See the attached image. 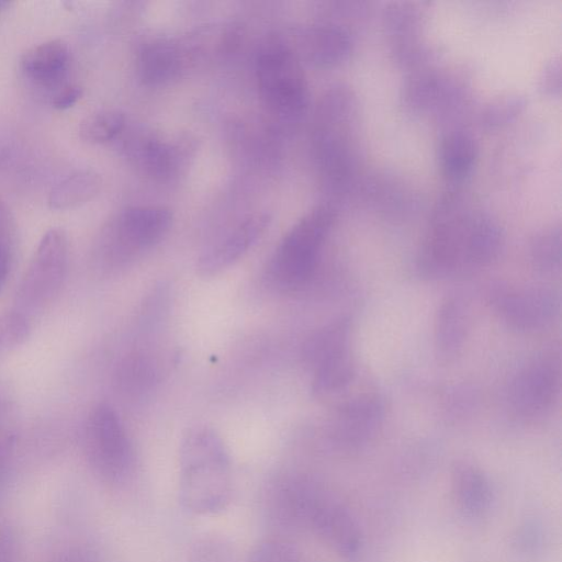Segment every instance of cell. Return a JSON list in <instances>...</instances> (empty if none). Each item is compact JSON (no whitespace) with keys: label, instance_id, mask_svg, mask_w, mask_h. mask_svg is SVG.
Here are the masks:
<instances>
[{"label":"cell","instance_id":"cell-1","mask_svg":"<svg viewBox=\"0 0 562 562\" xmlns=\"http://www.w3.org/2000/svg\"><path fill=\"white\" fill-rule=\"evenodd\" d=\"M504 246L499 224L461 192L436 203L417 258L422 276L443 279L472 273L497 260Z\"/></svg>","mask_w":562,"mask_h":562},{"label":"cell","instance_id":"cell-2","mask_svg":"<svg viewBox=\"0 0 562 562\" xmlns=\"http://www.w3.org/2000/svg\"><path fill=\"white\" fill-rule=\"evenodd\" d=\"M269 518L284 530H308L338 553L352 558L359 549L358 529L349 513L324 487L299 474L272 480L266 492Z\"/></svg>","mask_w":562,"mask_h":562},{"label":"cell","instance_id":"cell-3","mask_svg":"<svg viewBox=\"0 0 562 562\" xmlns=\"http://www.w3.org/2000/svg\"><path fill=\"white\" fill-rule=\"evenodd\" d=\"M357 97L346 83L330 86L314 112L312 153L323 184L340 196L353 184L358 169L355 140Z\"/></svg>","mask_w":562,"mask_h":562},{"label":"cell","instance_id":"cell-4","mask_svg":"<svg viewBox=\"0 0 562 562\" xmlns=\"http://www.w3.org/2000/svg\"><path fill=\"white\" fill-rule=\"evenodd\" d=\"M232 493V464L222 438L205 426L190 428L179 449L181 505L194 515H215L228 506Z\"/></svg>","mask_w":562,"mask_h":562},{"label":"cell","instance_id":"cell-5","mask_svg":"<svg viewBox=\"0 0 562 562\" xmlns=\"http://www.w3.org/2000/svg\"><path fill=\"white\" fill-rule=\"evenodd\" d=\"M172 224V212L161 205L130 206L111 217L99 232L92 249V266L113 273L158 244Z\"/></svg>","mask_w":562,"mask_h":562},{"label":"cell","instance_id":"cell-6","mask_svg":"<svg viewBox=\"0 0 562 562\" xmlns=\"http://www.w3.org/2000/svg\"><path fill=\"white\" fill-rule=\"evenodd\" d=\"M335 216L333 205L322 204L313 207L292 226L269 261L267 276L272 285L292 291L307 283L317 267Z\"/></svg>","mask_w":562,"mask_h":562},{"label":"cell","instance_id":"cell-7","mask_svg":"<svg viewBox=\"0 0 562 562\" xmlns=\"http://www.w3.org/2000/svg\"><path fill=\"white\" fill-rule=\"evenodd\" d=\"M256 79L268 110L285 121H297L308 106V87L301 59L292 47L273 41L256 58Z\"/></svg>","mask_w":562,"mask_h":562},{"label":"cell","instance_id":"cell-8","mask_svg":"<svg viewBox=\"0 0 562 562\" xmlns=\"http://www.w3.org/2000/svg\"><path fill=\"white\" fill-rule=\"evenodd\" d=\"M68 266L67 234L60 227H52L40 239L18 284L13 310L29 319L43 312L60 293Z\"/></svg>","mask_w":562,"mask_h":562},{"label":"cell","instance_id":"cell-9","mask_svg":"<svg viewBox=\"0 0 562 562\" xmlns=\"http://www.w3.org/2000/svg\"><path fill=\"white\" fill-rule=\"evenodd\" d=\"M82 445L88 462L103 480L121 483L130 475L132 443L111 405L99 403L90 409L82 427Z\"/></svg>","mask_w":562,"mask_h":562},{"label":"cell","instance_id":"cell-10","mask_svg":"<svg viewBox=\"0 0 562 562\" xmlns=\"http://www.w3.org/2000/svg\"><path fill=\"white\" fill-rule=\"evenodd\" d=\"M561 390V361L554 351L537 355L522 366L508 389L512 412L525 420L543 417L555 404Z\"/></svg>","mask_w":562,"mask_h":562},{"label":"cell","instance_id":"cell-11","mask_svg":"<svg viewBox=\"0 0 562 562\" xmlns=\"http://www.w3.org/2000/svg\"><path fill=\"white\" fill-rule=\"evenodd\" d=\"M488 303L504 324L525 333L546 328L560 310L559 294L544 285L499 284L491 290Z\"/></svg>","mask_w":562,"mask_h":562},{"label":"cell","instance_id":"cell-12","mask_svg":"<svg viewBox=\"0 0 562 562\" xmlns=\"http://www.w3.org/2000/svg\"><path fill=\"white\" fill-rule=\"evenodd\" d=\"M117 138L127 161L140 173L158 181L177 177L189 154L183 139L165 137L142 125L126 124Z\"/></svg>","mask_w":562,"mask_h":562},{"label":"cell","instance_id":"cell-13","mask_svg":"<svg viewBox=\"0 0 562 562\" xmlns=\"http://www.w3.org/2000/svg\"><path fill=\"white\" fill-rule=\"evenodd\" d=\"M269 223L270 215L266 212L244 217L204 248L196 263L199 274L213 276L233 265L257 243Z\"/></svg>","mask_w":562,"mask_h":562},{"label":"cell","instance_id":"cell-14","mask_svg":"<svg viewBox=\"0 0 562 562\" xmlns=\"http://www.w3.org/2000/svg\"><path fill=\"white\" fill-rule=\"evenodd\" d=\"M463 97V87L456 78L430 70L412 74L401 89L403 104L417 113H449Z\"/></svg>","mask_w":562,"mask_h":562},{"label":"cell","instance_id":"cell-15","mask_svg":"<svg viewBox=\"0 0 562 562\" xmlns=\"http://www.w3.org/2000/svg\"><path fill=\"white\" fill-rule=\"evenodd\" d=\"M383 417L384 406L378 395H359L337 408L329 425L330 437L345 448L359 446L376 432Z\"/></svg>","mask_w":562,"mask_h":562},{"label":"cell","instance_id":"cell-16","mask_svg":"<svg viewBox=\"0 0 562 562\" xmlns=\"http://www.w3.org/2000/svg\"><path fill=\"white\" fill-rule=\"evenodd\" d=\"M352 49L350 32L334 22L304 26L296 34L295 54L317 67H333L345 61Z\"/></svg>","mask_w":562,"mask_h":562},{"label":"cell","instance_id":"cell-17","mask_svg":"<svg viewBox=\"0 0 562 562\" xmlns=\"http://www.w3.org/2000/svg\"><path fill=\"white\" fill-rule=\"evenodd\" d=\"M189 55L186 47L169 38L145 42L137 55V71L147 86H161L177 79L186 69Z\"/></svg>","mask_w":562,"mask_h":562},{"label":"cell","instance_id":"cell-18","mask_svg":"<svg viewBox=\"0 0 562 562\" xmlns=\"http://www.w3.org/2000/svg\"><path fill=\"white\" fill-rule=\"evenodd\" d=\"M477 157V142L467 130L452 128L441 137L438 165L443 178L450 183L464 182L472 175Z\"/></svg>","mask_w":562,"mask_h":562},{"label":"cell","instance_id":"cell-19","mask_svg":"<svg viewBox=\"0 0 562 562\" xmlns=\"http://www.w3.org/2000/svg\"><path fill=\"white\" fill-rule=\"evenodd\" d=\"M70 50L60 38L46 40L30 46L21 56L24 75L38 85H54L67 71Z\"/></svg>","mask_w":562,"mask_h":562},{"label":"cell","instance_id":"cell-20","mask_svg":"<svg viewBox=\"0 0 562 562\" xmlns=\"http://www.w3.org/2000/svg\"><path fill=\"white\" fill-rule=\"evenodd\" d=\"M469 329L464 300L450 295L440 304L435 322V347L443 360L453 359L462 349Z\"/></svg>","mask_w":562,"mask_h":562},{"label":"cell","instance_id":"cell-21","mask_svg":"<svg viewBox=\"0 0 562 562\" xmlns=\"http://www.w3.org/2000/svg\"><path fill=\"white\" fill-rule=\"evenodd\" d=\"M102 187L101 176L91 169H79L59 182L49 192L48 204L55 210H65L93 199Z\"/></svg>","mask_w":562,"mask_h":562},{"label":"cell","instance_id":"cell-22","mask_svg":"<svg viewBox=\"0 0 562 562\" xmlns=\"http://www.w3.org/2000/svg\"><path fill=\"white\" fill-rule=\"evenodd\" d=\"M350 322L335 321L315 331L303 346V360L313 369L321 361L345 349H349Z\"/></svg>","mask_w":562,"mask_h":562},{"label":"cell","instance_id":"cell-23","mask_svg":"<svg viewBox=\"0 0 562 562\" xmlns=\"http://www.w3.org/2000/svg\"><path fill=\"white\" fill-rule=\"evenodd\" d=\"M424 11L416 2L395 1L383 10V25L391 45L419 38L424 25Z\"/></svg>","mask_w":562,"mask_h":562},{"label":"cell","instance_id":"cell-24","mask_svg":"<svg viewBox=\"0 0 562 562\" xmlns=\"http://www.w3.org/2000/svg\"><path fill=\"white\" fill-rule=\"evenodd\" d=\"M453 486L463 510L476 515L490 502L488 484L482 472L469 463H459L453 470Z\"/></svg>","mask_w":562,"mask_h":562},{"label":"cell","instance_id":"cell-25","mask_svg":"<svg viewBox=\"0 0 562 562\" xmlns=\"http://www.w3.org/2000/svg\"><path fill=\"white\" fill-rule=\"evenodd\" d=\"M312 370L314 393L322 396L341 391L351 382L355 374L350 350L329 356Z\"/></svg>","mask_w":562,"mask_h":562},{"label":"cell","instance_id":"cell-26","mask_svg":"<svg viewBox=\"0 0 562 562\" xmlns=\"http://www.w3.org/2000/svg\"><path fill=\"white\" fill-rule=\"evenodd\" d=\"M561 225L555 224L538 232L529 246L533 268L544 274H555L561 269L562 254Z\"/></svg>","mask_w":562,"mask_h":562},{"label":"cell","instance_id":"cell-27","mask_svg":"<svg viewBox=\"0 0 562 562\" xmlns=\"http://www.w3.org/2000/svg\"><path fill=\"white\" fill-rule=\"evenodd\" d=\"M157 378V367L151 358L143 353L128 355L119 366L116 383L127 394H139L148 390Z\"/></svg>","mask_w":562,"mask_h":562},{"label":"cell","instance_id":"cell-28","mask_svg":"<svg viewBox=\"0 0 562 562\" xmlns=\"http://www.w3.org/2000/svg\"><path fill=\"white\" fill-rule=\"evenodd\" d=\"M127 124L125 114L117 109H101L82 119L80 137L93 144L116 139Z\"/></svg>","mask_w":562,"mask_h":562},{"label":"cell","instance_id":"cell-29","mask_svg":"<svg viewBox=\"0 0 562 562\" xmlns=\"http://www.w3.org/2000/svg\"><path fill=\"white\" fill-rule=\"evenodd\" d=\"M527 100L518 93L491 99L480 111L479 121L485 130H498L514 122L526 109Z\"/></svg>","mask_w":562,"mask_h":562},{"label":"cell","instance_id":"cell-30","mask_svg":"<svg viewBox=\"0 0 562 562\" xmlns=\"http://www.w3.org/2000/svg\"><path fill=\"white\" fill-rule=\"evenodd\" d=\"M31 331L30 319L10 310L0 314V358L22 345Z\"/></svg>","mask_w":562,"mask_h":562},{"label":"cell","instance_id":"cell-31","mask_svg":"<svg viewBox=\"0 0 562 562\" xmlns=\"http://www.w3.org/2000/svg\"><path fill=\"white\" fill-rule=\"evenodd\" d=\"M15 247V223L8 205L0 200V290L11 271Z\"/></svg>","mask_w":562,"mask_h":562},{"label":"cell","instance_id":"cell-32","mask_svg":"<svg viewBox=\"0 0 562 562\" xmlns=\"http://www.w3.org/2000/svg\"><path fill=\"white\" fill-rule=\"evenodd\" d=\"M248 562H302L296 548L283 538L260 541L250 552Z\"/></svg>","mask_w":562,"mask_h":562},{"label":"cell","instance_id":"cell-33","mask_svg":"<svg viewBox=\"0 0 562 562\" xmlns=\"http://www.w3.org/2000/svg\"><path fill=\"white\" fill-rule=\"evenodd\" d=\"M560 58H552L542 68L538 78V90L542 95L559 98L561 95L562 72Z\"/></svg>","mask_w":562,"mask_h":562},{"label":"cell","instance_id":"cell-34","mask_svg":"<svg viewBox=\"0 0 562 562\" xmlns=\"http://www.w3.org/2000/svg\"><path fill=\"white\" fill-rule=\"evenodd\" d=\"M82 95V89L77 85H66L53 97L52 104L58 110L72 106Z\"/></svg>","mask_w":562,"mask_h":562},{"label":"cell","instance_id":"cell-35","mask_svg":"<svg viewBox=\"0 0 562 562\" xmlns=\"http://www.w3.org/2000/svg\"><path fill=\"white\" fill-rule=\"evenodd\" d=\"M13 411L8 398L0 392V426L12 419Z\"/></svg>","mask_w":562,"mask_h":562},{"label":"cell","instance_id":"cell-36","mask_svg":"<svg viewBox=\"0 0 562 562\" xmlns=\"http://www.w3.org/2000/svg\"><path fill=\"white\" fill-rule=\"evenodd\" d=\"M5 157H7L5 153L2 149H0V165L5 159Z\"/></svg>","mask_w":562,"mask_h":562}]
</instances>
